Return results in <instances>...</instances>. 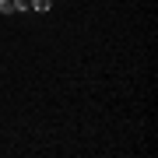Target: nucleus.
<instances>
[{"label": "nucleus", "instance_id": "1", "mask_svg": "<svg viewBox=\"0 0 158 158\" xmlns=\"http://www.w3.org/2000/svg\"><path fill=\"white\" fill-rule=\"evenodd\" d=\"M28 11H39V14H49V11H53V0H28Z\"/></svg>", "mask_w": 158, "mask_h": 158}, {"label": "nucleus", "instance_id": "2", "mask_svg": "<svg viewBox=\"0 0 158 158\" xmlns=\"http://www.w3.org/2000/svg\"><path fill=\"white\" fill-rule=\"evenodd\" d=\"M11 11H14V14H21V11H28V0H11Z\"/></svg>", "mask_w": 158, "mask_h": 158}, {"label": "nucleus", "instance_id": "3", "mask_svg": "<svg viewBox=\"0 0 158 158\" xmlns=\"http://www.w3.org/2000/svg\"><path fill=\"white\" fill-rule=\"evenodd\" d=\"M0 14H14L11 11V0H0Z\"/></svg>", "mask_w": 158, "mask_h": 158}]
</instances>
